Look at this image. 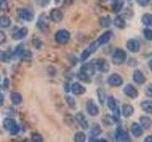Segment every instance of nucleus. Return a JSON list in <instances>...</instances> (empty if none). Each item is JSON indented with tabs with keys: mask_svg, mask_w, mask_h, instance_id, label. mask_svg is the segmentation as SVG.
<instances>
[{
	"mask_svg": "<svg viewBox=\"0 0 152 142\" xmlns=\"http://www.w3.org/2000/svg\"><path fill=\"white\" fill-rule=\"evenodd\" d=\"M126 53L122 49H115L112 54V62L117 65L123 64L126 61Z\"/></svg>",
	"mask_w": 152,
	"mask_h": 142,
	"instance_id": "obj_1",
	"label": "nucleus"
},
{
	"mask_svg": "<svg viewBox=\"0 0 152 142\" xmlns=\"http://www.w3.org/2000/svg\"><path fill=\"white\" fill-rule=\"evenodd\" d=\"M3 126L8 132L11 133L12 135H16L19 132V126L16 124V122L12 118L7 117L3 121Z\"/></svg>",
	"mask_w": 152,
	"mask_h": 142,
	"instance_id": "obj_2",
	"label": "nucleus"
},
{
	"mask_svg": "<svg viewBox=\"0 0 152 142\" xmlns=\"http://www.w3.org/2000/svg\"><path fill=\"white\" fill-rule=\"evenodd\" d=\"M54 38H55V41L58 43V44H61V45H65L66 43L69 42V38H70V34L68 30H58L54 35Z\"/></svg>",
	"mask_w": 152,
	"mask_h": 142,
	"instance_id": "obj_3",
	"label": "nucleus"
},
{
	"mask_svg": "<svg viewBox=\"0 0 152 142\" xmlns=\"http://www.w3.org/2000/svg\"><path fill=\"white\" fill-rule=\"evenodd\" d=\"M107 83H109V85H111V86L119 87V86H121V85L123 84L124 80L119 74L113 73L107 78Z\"/></svg>",
	"mask_w": 152,
	"mask_h": 142,
	"instance_id": "obj_4",
	"label": "nucleus"
},
{
	"mask_svg": "<svg viewBox=\"0 0 152 142\" xmlns=\"http://www.w3.org/2000/svg\"><path fill=\"white\" fill-rule=\"evenodd\" d=\"M87 111L89 114V116H91V117L98 116L100 112L99 107L96 105V103H95L92 99H89L87 102Z\"/></svg>",
	"mask_w": 152,
	"mask_h": 142,
	"instance_id": "obj_5",
	"label": "nucleus"
},
{
	"mask_svg": "<svg viewBox=\"0 0 152 142\" xmlns=\"http://www.w3.org/2000/svg\"><path fill=\"white\" fill-rule=\"evenodd\" d=\"M140 42L138 41L137 39H129L126 43V47L127 49L129 50L132 53H137L138 51L140 50Z\"/></svg>",
	"mask_w": 152,
	"mask_h": 142,
	"instance_id": "obj_6",
	"label": "nucleus"
},
{
	"mask_svg": "<svg viewBox=\"0 0 152 142\" xmlns=\"http://www.w3.org/2000/svg\"><path fill=\"white\" fill-rule=\"evenodd\" d=\"M127 137H129L128 133L124 131L122 129V127H118L115 132V135H114V138H115V140L117 142H124Z\"/></svg>",
	"mask_w": 152,
	"mask_h": 142,
	"instance_id": "obj_7",
	"label": "nucleus"
},
{
	"mask_svg": "<svg viewBox=\"0 0 152 142\" xmlns=\"http://www.w3.org/2000/svg\"><path fill=\"white\" fill-rule=\"evenodd\" d=\"M124 93L130 99H136L138 97L137 89H136V87L133 86L132 84H126L125 88H124Z\"/></svg>",
	"mask_w": 152,
	"mask_h": 142,
	"instance_id": "obj_8",
	"label": "nucleus"
},
{
	"mask_svg": "<svg viewBox=\"0 0 152 142\" xmlns=\"http://www.w3.org/2000/svg\"><path fill=\"white\" fill-rule=\"evenodd\" d=\"M95 67H97L99 71H101L103 73H107L109 71V64L107 63V60L104 59H99L96 61V64Z\"/></svg>",
	"mask_w": 152,
	"mask_h": 142,
	"instance_id": "obj_9",
	"label": "nucleus"
},
{
	"mask_svg": "<svg viewBox=\"0 0 152 142\" xmlns=\"http://www.w3.org/2000/svg\"><path fill=\"white\" fill-rule=\"evenodd\" d=\"M111 37H112V31L107 30L106 32H104L103 34L98 38V40L96 42L98 43L99 46H101L103 45H106L107 43H108L109 40L111 39Z\"/></svg>",
	"mask_w": 152,
	"mask_h": 142,
	"instance_id": "obj_10",
	"label": "nucleus"
},
{
	"mask_svg": "<svg viewBox=\"0 0 152 142\" xmlns=\"http://www.w3.org/2000/svg\"><path fill=\"white\" fill-rule=\"evenodd\" d=\"M81 72L86 74L88 77H91V76L94 75L95 73V66L91 64V63H88V64H85L82 67H81Z\"/></svg>",
	"mask_w": 152,
	"mask_h": 142,
	"instance_id": "obj_11",
	"label": "nucleus"
},
{
	"mask_svg": "<svg viewBox=\"0 0 152 142\" xmlns=\"http://www.w3.org/2000/svg\"><path fill=\"white\" fill-rule=\"evenodd\" d=\"M75 120L78 122V124L83 128V129L87 130L88 129V123L86 120V117L84 116L83 113H77L75 116Z\"/></svg>",
	"mask_w": 152,
	"mask_h": 142,
	"instance_id": "obj_12",
	"label": "nucleus"
},
{
	"mask_svg": "<svg viewBox=\"0 0 152 142\" xmlns=\"http://www.w3.org/2000/svg\"><path fill=\"white\" fill-rule=\"evenodd\" d=\"M50 19L53 22L59 23L62 21V19H63V13H62V12L59 9H51V12L50 13Z\"/></svg>",
	"mask_w": 152,
	"mask_h": 142,
	"instance_id": "obj_13",
	"label": "nucleus"
},
{
	"mask_svg": "<svg viewBox=\"0 0 152 142\" xmlns=\"http://www.w3.org/2000/svg\"><path fill=\"white\" fill-rule=\"evenodd\" d=\"M18 15L19 17H20L21 19H23V20L25 21H32L33 19V15L32 13L28 11V9H18Z\"/></svg>",
	"mask_w": 152,
	"mask_h": 142,
	"instance_id": "obj_14",
	"label": "nucleus"
},
{
	"mask_svg": "<svg viewBox=\"0 0 152 142\" xmlns=\"http://www.w3.org/2000/svg\"><path fill=\"white\" fill-rule=\"evenodd\" d=\"M133 80H134L137 84H144L145 83L146 79L142 71L135 70L134 73H133Z\"/></svg>",
	"mask_w": 152,
	"mask_h": 142,
	"instance_id": "obj_15",
	"label": "nucleus"
},
{
	"mask_svg": "<svg viewBox=\"0 0 152 142\" xmlns=\"http://www.w3.org/2000/svg\"><path fill=\"white\" fill-rule=\"evenodd\" d=\"M71 92L74 95H82L86 92V87L79 83H73L71 85Z\"/></svg>",
	"mask_w": 152,
	"mask_h": 142,
	"instance_id": "obj_16",
	"label": "nucleus"
},
{
	"mask_svg": "<svg viewBox=\"0 0 152 142\" xmlns=\"http://www.w3.org/2000/svg\"><path fill=\"white\" fill-rule=\"evenodd\" d=\"M134 113V108L129 103H125L122 107V114L124 115V117H129L133 115Z\"/></svg>",
	"mask_w": 152,
	"mask_h": 142,
	"instance_id": "obj_17",
	"label": "nucleus"
},
{
	"mask_svg": "<svg viewBox=\"0 0 152 142\" xmlns=\"http://www.w3.org/2000/svg\"><path fill=\"white\" fill-rule=\"evenodd\" d=\"M28 34V28H21L17 30L12 34V37L14 40H21L23 38H25Z\"/></svg>",
	"mask_w": 152,
	"mask_h": 142,
	"instance_id": "obj_18",
	"label": "nucleus"
},
{
	"mask_svg": "<svg viewBox=\"0 0 152 142\" xmlns=\"http://www.w3.org/2000/svg\"><path fill=\"white\" fill-rule=\"evenodd\" d=\"M130 130H131L132 135L135 137H140L142 135V133H144V131H142V127L139 124V123H133L131 125Z\"/></svg>",
	"mask_w": 152,
	"mask_h": 142,
	"instance_id": "obj_19",
	"label": "nucleus"
},
{
	"mask_svg": "<svg viewBox=\"0 0 152 142\" xmlns=\"http://www.w3.org/2000/svg\"><path fill=\"white\" fill-rule=\"evenodd\" d=\"M140 123H141V126L142 127V129H149V128L152 126V120L149 118L148 117H145V116H142L140 117Z\"/></svg>",
	"mask_w": 152,
	"mask_h": 142,
	"instance_id": "obj_20",
	"label": "nucleus"
},
{
	"mask_svg": "<svg viewBox=\"0 0 152 142\" xmlns=\"http://www.w3.org/2000/svg\"><path fill=\"white\" fill-rule=\"evenodd\" d=\"M11 99H12V102L14 104V105H19L22 101H23V98L21 96L20 93L18 92H13L12 95H11Z\"/></svg>",
	"mask_w": 152,
	"mask_h": 142,
	"instance_id": "obj_21",
	"label": "nucleus"
},
{
	"mask_svg": "<svg viewBox=\"0 0 152 142\" xmlns=\"http://www.w3.org/2000/svg\"><path fill=\"white\" fill-rule=\"evenodd\" d=\"M12 24V21L10 17L6 16V15H1L0 16V27L3 28H9L11 26Z\"/></svg>",
	"mask_w": 152,
	"mask_h": 142,
	"instance_id": "obj_22",
	"label": "nucleus"
},
{
	"mask_svg": "<svg viewBox=\"0 0 152 142\" xmlns=\"http://www.w3.org/2000/svg\"><path fill=\"white\" fill-rule=\"evenodd\" d=\"M142 109L147 114H152V101H145L141 103Z\"/></svg>",
	"mask_w": 152,
	"mask_h": 142,
	"instance_id": "obj_23",
	"label": "nucleus"
},
{
	"mask_svg": "<svg viewBox=\"0 0 152 142\" xmlns=\"http://www.w3.org/2000/svg\"><path fill=\"white\" fill-rule=\"evenodd\" d=\"M99 23L102 28H108L111 25V19L109 16H103L100 18Z\"/></svg>",
	"mask_w": 152,
	"mask_h": 142,
	"instance_id": "obj_24",
	"label": "nucleus"
},
{
	"mask_svg": "<svg viewBox=\"0 0 152 142\" xmlns=\"http://www.w3.org/2000/svg\"><path fill=\"white\" fill-rule=\"evenodd\" d=\"M90 134H91V135L93 137H96V136L101 135L102 129H101V127H100V125L99 124H93L91 129H90Z\"/></svg>",
	"mask_w": 152,
	"mask_h": 142,
	"instance_id": "obj_25",
	"label": "nucleus"
},
{
	"mask_svg": "<svg viewBox=\"0 0 152 142\" xmlns=\"http://www.w3.org/2000/svg\"><path fill=\"white\" fill-rule=\"evenodd\" d=\"M142 22L146 27H152V14L145 13L142 18Z\"/></svg>",
	"mask_w": 152,
	"mask_h": 142,
	"instance_id": "obj_26",
	"label": "nucleus"
},
{
	"mask_svg": "<svg viewBox=\"0 0 152 142\" xmlns=\"http://www.w3.org/2000/svg\"><path fill=\"white\" fill-rule=\"evenodd\" d=\"M113 24H114V26L118 28H124L126 27V22L121 16H117L115 19H114Z\"/></svg>",
	"mask_w": 152,
	"mask_h": 142,
	"instance_id": "obj_27",
	"label": "nucleus"
},
{
	"mask_svg": "<svg viewBox=\"0 0 152 142\" xmlns=\"http://www.w3.org/2000/svg\"><path fill=\"white\" fill-rule=\"evenodd\" d=\"M123 7H124V0H115L112 5V9L115 12H121Z\"/></svg>",
	"mask_w": 152,
	"mask_h": 142,
	"instance_id": "obj_28",
	"label": "nucleus"
},
{
	"mask_svg": "<svg viewBox=\"0 0 152 142\" xmlns=\"http://www.w3.org/2000/svg\"><path fill=\"white\" fill-rule=\"evenodd\" d=\"M19 56H20V58H21L23 61H27V62L31 61V58H32L31 52L30 50H25V49H24V50L21 52V54L19 55Z\"/></svg>",
	"mask_w": 152,
	"mask_h": 142,
	"instance_id": "obj_29",
	"label": "nucleus"
},
{
	"mask_svg": "<svg viewBox=\"0 0 152 142\" xmlns=\"http://www.w3.org/2000/svg\"><path fill=\"white\" fill-rule=\"evenodd\" d=\"M87 140V136H86L85 133L83 132H77L74 135V141L75 142H86Z\"/></svg>",
	"mask_w": 152,
	"mask_h": 142,
	"instance_id": "obj_30",
	"label": "nucleus"
},
{
	"mask_svg": "<svg viewBox=\"0 0 152 142\" xmlns=\"http://www.w3.org/2000/svg\"><path fill=\"white\" fill-rule=\"evenodd\" d=\"M97 97L99 99V102L101 104H104L106 101V93L102 89V88H98L97 89Z\"/></svg>",
	"mask_w": 152,
	"mask_h": 142,
	"instance_id": "obj_31",
	"label": "nucleus"
},
{
	"mask_svg": "<svg viewBox=\"0 0 152 142\" xmlns=\"http://www.w3.org/2000/svg\"><path fill=\"white\" fill-rule=\"evenodd\" d=\"M37 27L40 28L42 30H45L47 27H48V21L45 19V16H41L39 18V20H38V23H37Z\"/></svg>",
	"mask_w": 152,
	"mask_h": 142,
	"instance_id": "obj_32",
	"label": "nucleus"
},
{
	"mask_svg": "<svg viewBox=\"0 0 152 142\" xmlns=\"http://www.w3.org/2000/svg\"><path fill=\"white\" fill-rule=\"evenodd\" d=\"M107 106H108V108L110 109L111 111H113L114 109L118 107V106H117V103H116V101H115V99H114V98L111 97V96L107 97Z\"/></svg>",
	"mask_w": 152,
	"mask_h": 142,
	"instance_id": "obj_33",
	"label": "nucleus"
},
{
	"mask_svg": "<svg viewBox=\"0 0 152 142\" xmlns=\"http://www.w3.org/2000/svg\"><path fill=\"white\" fill-rule=\"evenodd\" d=\"M114 122H115V120H114V118H113L112 116L107 115L104 117H103V123L106 126H110V125L113 124Z\"/></svg>",
	"mask_w": 152,
	"mask_h": 142,
	"instance_id": "obj_34",
	"label": "nucleus"
},
{
	"mask_svg": "<svg viewBox=\"0 0 152 142\" xmlns=\"http://www.w3.org/2000/svg\"><path fill=\"white\" fill-rule=\"evenodd\" d=\"M66 103H68V105H69L71 109H75V108H76V101H75V99H74L72 97L66 96Z\"/></svg>",
	"mask_w": 152,
	"mask_h": 142,
	"instance_id": "obj_35",
	"label": "nucleus"
},
{
	"mask_svg": "<svg viewBox=\"0 0 152 142\" xmlns=\"http://www.w3.org/2000/svg\"><path fill=\"white\" fill-rule=\"evenodd\" d=\"M90 54H91V51H90L88 47L87 49H85L82 53H81V57H80L81 61H86L90 56Z\"/></svg>",
	"mask_w": 152,
	"mask_h": 142,
	"instance_id": "obj_36",
	"label": "nucleus"
},
{
	"mask_svg": "<svg viewBox=\"0 0 152 142\" xmlns=\"http://www.w3.org/2000/svg\"><path fill=\"white\" fill-rule=\"evenodd\" d=\"M144 36L146 40L151 41L152 40V30L149 28H146L144 30Z\"/></svg>",
	"mask_w": 152,
	"mask_h": 142,
	"instance_id": "obj_37",
	"label": "nucleus"
},
{
	"mask_svg": "<svg viewBox=\"0 0 152 142\" xmlns=\"http://www.w3.org/2000/svg\"><path fill=\"white\" fill-rule=\"evenodd\" d=\"M78 79L82 80V82H86V83H89L90 82V77H88V76H87L84 73H82L81 71H80V73L78 74Z\"/></svg>",
	"mask_w": 152,
	"mask_h": 142,
	"instance_id": "obj_38",
	"label": "nucleus"
},
{
	"mask_svg": "<svg viewBox=\"0 0 152 142\" xmlns=\"http://www.w3.org/2000/svg\"><path fill=\"white\" fill-rule=\"evenodd\" d=\"M31 142H43V137L39 134H33L31 136Z\"/></svg>",
	"mask_w": 152,
	"mask_h": 142,
	"instance_id": "obj_39",
	"label": "nucleus"
},
{
	"mask_svg": "<svg viewBox=\"0 0 152 142\" xmlns=\"http://www.w3.org/2000/svg\"><path fill=\"white\" fill-rule=\"evenodd\" d=\"M9 8V3L8 0H0V9L2 11H6Z\"/></svg>",
	"mask_w": 152,
	"mask_h": 142,
	"instance_id": "obj_40",
	"label": "nucleus"
},
{
	"mask_svg": "<svg viewBox=\"0 0 152 142\" xmlns=\"http://www.w3.org/2000/svg\"><path fill=\"white\" fill-rule=\"evenodd\" d=\"M9 60V55L7 52L0 50V62H8Z\"/></svg>",
	"mask_w": 152,
	"mask_h": 142,
	"instance_id": "obj_41",
	"label": "nucleus"
},
{
	"mask_svg": "<svg viewBox=\"0 0 152 142\" xmlns=\"http://www.w3.org/2000/svg\"><path fill=\"white\" fill-rule=\"evenodd\" d=\"M6 41H7L6 33H5L4 31H2V30H0V45L4 44V43L6 42Z\"/></svg>",
	"mask_w": 152,
	"mask_h": 142,
	"instance_id": "obj_42",
	"label": "nucleus"
},
{
	"mask_svg": "<svg viewBox=\"0 0 152 142\" xmlns=\"http://www.w3.org/2000/svg\"><path fill=\"white\" fill-rule=\"evenodd\" d=\"M145 94H146L147 97L152 98V84L147 85V87L145 89Z\"/></svg>",
	"mask_w": 152,
	"mask_h": 142,
	"instance_id": "obj_43",
	"label": "nucleus"
},
{
	"mask_svg": "<svg viewBox=\"0 0 152 142\" xmlns=\"http://www.w3.org/2000/svg\"><path fill=\"white\" fill-rule=\"evenodd\" d=\"M137 2H138V4L140 5V6L145 7V6H147V5H148L149 0H137Z\"/></svg>",
	"mask_w": 152,
	"mask_h": 142,
	"instance_id": "obj_44",
	"label": "nucleus"
},
{
	"mask_svg": "<svg viewBox=\"0 0 152 142\" xmlns=\"http://www.w3.org/2000/svg\"><path fill=\"white\" fill-rule=\"evenodd\" d=\"M91 142H107V140L104 139V138H100V139H93V138H91Z\"/></svg>",
	"mask_w": 152,
	"mask_h": 142,
	"instance_id": "obj_45",
	"label": "nucleus"
},
{
	"mask_svg": "<svg viewBox=\"0 0 152 142\" xmlns=\"http://www.w3.org/2000/svg\"><path fill=\"white\" fill-rule=\"evenodd\" d=\"M3 103H4V95L0 93V107L3 105Z\"/></svg>",
	"mask_w": 152,
	"mask_h": 142,
	"instance_id": "obj_46",
	"label": "nucleus"
},
{
	"mask_svg": "<svg viewBox=\"0 0 152 142\" xmlns=\"http://www.w3.org/2000/svg\"><path fill=\"white\" fill-rule=\"evenodd\" d=\"M144 142H152V135H148V136H146Z\"/></svg>",
	"mask_w": 152,
	"mask_h": 142,
	"instance_id": "obj_47",
	"label": "nucleus"
},
{
	"mask_svg": "<svg viewBox=\"0 0 152 142\" xmlns=\"http://www.w3.org/2000/svg\"><path fill=\"white\" fill-rule=\"evenodd\" d=\"M64 2L66 4H70V3H72L73 2V0H64Z\"/></svg>",
	"mask_w": 152,
	"mask_h": 142,
	"instance_id": "obj_48",
	"label": "nucleus"
},
{
	"mask_svg": "<svg viewBox=\"0 0 152 142\" xmlns=\"http://www.w3.org/2000/svg\"><path fill=\"white\" fill-rule=\"evenodd\" d=\"M149 64V68H150V70L152 71V59L149 61V64Z\"/></svg>",
	"mask_w": 152,
	"mask_h": 142,
	"instance_id": "obj_49",
	"label": "nucleus"
},
{
	"mask_svg": "<svg viewBox=\"0 0 152 142\" xmlns=\"http://www.w3.org/2000/svg\"><path fill=\"white\" fill-rule=\"evenodd\" d=\"M100 1H102V2H107V1H108V0H100Z\"/></svg>",
	"mask_w": 152,
	"mask_h": 142,
	"instance_id": "obj_50",
	"label": "nucleus"
},
{
	"mask_svg": "<svg viewBox=\"0 0 152 142\" xmlns=\"http://www.w3.org/2000/svg\"><path fill=\"white\" fill-rule=\"evenodd\" d=\"M60 2V0H56V1H55V3H59Z\"/></svg>",
	"mask_w": 152,
	"mask_h": 142,
	"instance_id": "obj_51",
	"label": "nucleus"
}]
</instances>
